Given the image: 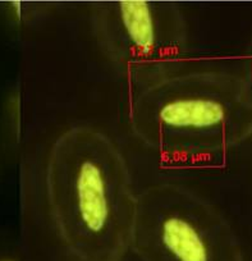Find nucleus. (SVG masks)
<instances>
[{"mask_svg": "<svg viewBox=\"0 0 252 261\" xmlns=\"http://www.w3.org/2000/svg\"><path fill=\"white\" fill-rule=\"evenodd\" d=\"M24 134L23 84L17 80L0 97V150L7 167L21 163Z\"/></svg>", "mask_w": 252, "mask_h": 261, "instance_id": "obj_5", "label": "nucleus"}, {"mask_svg": "<svg viewBox=\"0 0 252 261\" xmlns=\"http://www.w3.org/2000/svg\"><path fill=\"white\" fill-rule=\"evenodd\" d=\"M4 168H7V164L3 158V154H2V150H0V175H2V172H3Z\"/></svg>", "mask_w": 252, "mask_h": 261, "instance_id": "obj_9", "label": "nucleus"}, {"mask_svg": "<svg viewBox=\"0 0 252 261\" xmlns=\"http://www.w3.org/2000/svg\"><path fill=\"white\" fill-rule=\"evenodd\" d=\"M131 250L141 261H244L238 237L218 207L173 182L137 193Z\"/></svg>", "mask_w": 252, "mask_h": 261, "instance_id": "obj_4", "label": "nucleus"}, {"mask_svg": "<svg viewBox=\"0 0 252 261\" xmlns=\"http://www.w3.org/2000/svg\"><path fill=\"white\" fill-rule=\"evenodd\" d=\"M244 60H246V68L243 69V72H246V73L252 79V36L248 42L246 53H244Z\"/></svg>", "mask_w": 252, "mask_h": 261, "instance_id": "obj_8", "label": "nucleus"}, {"mask_svg": "<svg viewBox=\"0 0 252 261\" xmlns=\"http://www.w3.org/2000/svg\"><path fill=\"white\" fill-rule=\"evenodd\" d=\"M47 214L75 261H122L137 195L124 156L97 128L77 124L53 141L44 165Z\"/></svg>", "mask_w": 252, "mask_h": 261, "instance_id": "obj_1", "label": "nucleus"}, {"mask_svg": "<svg viewBox=\"0 0 252 261\" xmlns=\"http://www.w3.org/2000/svg\"><path fill=\"white\" fill-rule=\"evenodd\" d=\"M89 9L95 42L128 91L183 69L188 24L177 3L108 0L92 2Z\"/></svg>", "mask_w": 252, "mask_h": 261, "instance_id": "obj_3", "label": "nucleus"}, {"mask_svg": "<svg viewBox=\"0 0 252 261\" xmlns=\"http://www.w3.org/2000/svg\"><path fill=\"white\" fill-rule=\"evenodd\" d=\"M0 261H26L22 240L8 230H0Z\"/></svg>", "mask_w": 252, "mask_h": 261, "instance_id": "obj_7", "label": "nucleus"}, {"mask_svg": "<svg viewBox=\"0 0 252 261\" xmlns=\"http://www.w3.org/2000/svg\"><path fill=\"white\" fill-rule=\"evenodd\" d=\"M62 8L58 2H0V27L14 39L24 40Z\"/></svg>", "mask_w": 252, "mask_h": 261, "instance_id": "obj_6", "label": "nucleus"}, {"mask_svg": "<svg viewBox=\"0 0 252 261\" xmlns=\"http://www.w3.org/2000/svg\"><path fill=\"white\" fill-rule=\"evenodd\" d=\"M127 119L168 163L224 156L252 137V79L243 71L182 69L128 91Z\"/></svg>", "mask_w": 252, "mask_h": 261, "instance_id": "obj_2", "label": "nucleus"}]
</instances>
